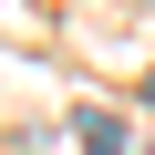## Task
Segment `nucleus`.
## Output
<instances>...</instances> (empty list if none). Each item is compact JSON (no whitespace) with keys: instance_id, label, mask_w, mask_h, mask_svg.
<instances>
[{"instance_id":"f257e3e1","label":"nucleus","mask_w":155,"mask_h":155,"mask_svg":"<svg viewBox=\"0 0 155 155\" xmlns=\"http://www.w3.org/2000/svg\"><path fill=\"white\" fill-rule=\"evenodd\" d=\"M145 104H155V83H145Z\"/></svg>"}]
</instances>
